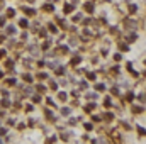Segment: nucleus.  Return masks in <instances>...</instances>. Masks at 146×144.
<instances>
[{
  "label": "nucleus",
  "mask_w": 146,
  "mask_h": 144,
  "mask_svg": "<svg viewBox=\"0 0 146 144\" xmlns=\"http://www.w3.org/2000/svg\"><path fill=\"white\" fill-rule=\"evenodd\" d=\"M85 9H87L88 12H92V10H94V5H92V3H87V5H85Z\"/></svg>",
  "instance_id": "f257e3e1"
},
{
  "label": "nucleus",
  "mask_w": 146,
  "mask_h": 144,
  "mask_svg": "<svg viewBox=\"0 0 146 144\" xmlns=\"http://www.w3.org/2000/svg\"><path fill=\"white\" fill-rule=\"evenodd\" d=\"M7 134V129H0V136H5Z\"/></svg>",
  "instance_id": "f03ea898"
},
{
  "label": "nucleus",
  "mask_w": 146,
  "mask_h": 144,
  "mask_svg": "<svg viewBox=\"0 0 146 144\" xmlns=\"http://www.w3.org/2000/svg\"><path fill=\"white\" fill-rule=\"evenodd\" d=\"M3 24H5V19H3V17H0V26H3Z\"/></svg>",
  "instance_id": "7ed1b4c3"
}]
</instances>
